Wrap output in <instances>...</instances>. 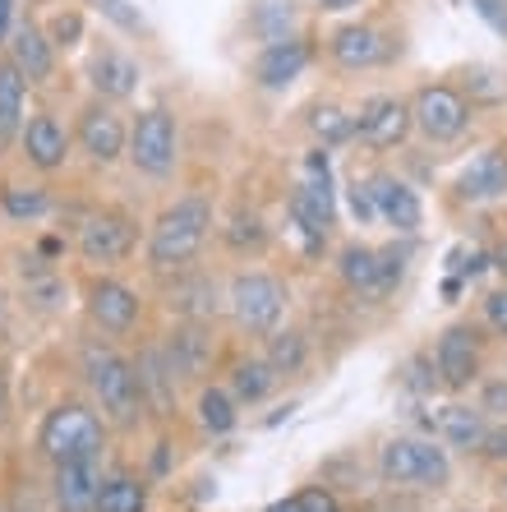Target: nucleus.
I'll list each match as a JSON object with an SVG mask.
<instances>
[{
  "label": "nucleus",
  "instance_id": "f257e3e1",
  "mask_svg": "<svg viewBox=\"0 0 507 512\" xmlns=\"http://www.w3.org/2000/svg\"><path fill=\"white\" fill-rule=\"evenodd\" d=\"M208 231H213V203L203 194H185L157 217L153 236H148V263L153 268H185L203 250Z\"/></svg>",
  "mask_w": 507,
  "mask_h": 512
},
{
  "label": "nucleus",
  "instance_id": "f03ea898",
  "mask_svg": "<svg viewBox=\"0 0 507 512\" xmlns=\"http://www.w3.org/2000/svg\"><path fill=\"white\" fill-rule=\"evenodd\" d=\"M83 379L93 388L97 406L111 425H134L139 420V406H143V393H139V374H134V360H125L120 351L111 346H83Z\"/></svg>",
  "mask_w": 507,
  "mask_h": 512
},
{
  "label": "nucleus",
  "instance_id": "7ed1b4c3",
  "mask_svg": "<svg viewBox=\"0 0 507 512\" xmlns=\"http://www.w3.org/2000/svg\"><path fill=\"white\" fill-rule=\"evenodd\" d=\"M37 448L51 462H79V457H97L102 453V420L79 402H60L56 411H47L42 429H37Z\"/></svg>",
  "mask_w": 507,
  "mask_h": 512
},
{
  "label": "nucleus",
  "instance_id": "20e7f679",
  "mask_svg": "<svg viewBox=\"0 0 507 512\" xmlns=\"http://www.w3.org/2000/svg\"><path fill=\"white\" fill-rule=\"evenodd\" d=\"M378 471L383 480L392 485H425V489H443L452 476V462L443 448L425 439H392L383 443V453H378Z\"/></svg>",
  "mask_w": 507,
  "mask_h": 512
},
{
  "label": "nucleus",
  "instance_id": "39448f33",
  "mask_svg": "<svg viewBox=\"0 0 507 512\" xmlns=\"http://www.w3.org/2000/svg\"><path fill=\"white\" fill-rule=\"evenodd\" d=\"M226 300H231V314L245 333H272L286 310V286L268 273H240Z\"/></svg>",
  "mask_w": 507,
  "mask_h": 512
},
{
  "label": "nucleus",
  "instance_id": "423d86ee",
  "mask_svg": "<svg viewBox=\"0 0 507 512\" xmlns=\"http://www.w3.org/2000/svg\"><path fill=\"white\" fill-rule=\"evenodd\" d=\"M130 162L143 176H171L176 167V120L166 107H148L130 130Z\"/></svg>",
  "mask_w": 507,
  "mask_h": 512
},
{
  "label": "nucleus",
  "instance_id": "0eeeda50",
  "mask_svg": "<svg viewBox=\"0 0 507 512\" xmlns=\"http://www.w3.org/2000/svg\"><path fill=\"white\" fill-rule=\"evenodd\" d=\"M134 245H139V227H134V217L120 213V208L93 213L79 231V254L88 263H120L134 254Z\"/></svg>",
  "mask_w": 507,
  "mask_h": 512
},
{
  "label": "nucleus",
  "instance_id": "6e6552de",
  "mask_svg": "<svg viewBox=\"0 0 507 512\" xmlns=\"http://www.w3.org/2000/svg\"><path fill=\"white\" fill-rule=\"evenodd\" d=\"M411 116H415V130L425 134L429 143H452L466 130L471 107H466V97L452 93V88H420L411 102Z\"/></svg>",
  "mask_w": 507,
  "mask_h": 512
},
{
  "label": "nucleus",
  "instance_id": "1a4fd4ad",
  "mask_svg": "<svg viewBox=\"0 0 507 512\" xmlns=\"http://www.w3.org/2000/svg\"><path fill=\"white\" fill-rule=\"evenodd\" d=\"M411 125H415V116L401 97H369L365 107H360V116H355V134L369 148H397V143H406Z\"/></svg>",
  "mask_w": 507,
  "mask_h": 512
},
{
  "label": "nucleus",
  "instance_id": "9d476101",
  "mask_svg": "<svg viewBox=\"0 0 507 512\" xmlns=\"http://www.w3.org/2000/svg\"><path fill=\"white\" fill-rule=\"evenodd\" d=\"M434 370H438V383L461 393L480 379V346H475V333L471 328H448L438 337L434 346Z\"/></svg>",
  "mask_w": 507,
  "mask_h": 512
},
{
  "label": "nucleus",
  "instance_id": "9b49d317",
  "mask_svg": "<svg viewBox=\"0 0 507 512\" xmlns=\"http://www.w3.org/2000/svg\"><path fill=\"white\" fill-rule=\"evenodd\" d=\"M79 143L97 167H111V162L130 148V134H125V125H120L116 111L102 107V102H93V107H83V116H79Z\"/></svg>",
  "mask_w": 507,
  "mask_h": 512
},
{
  "label": "nucleus",
  "instance_id": "f8f14e48",
  "mask_svg": "<svg viewBox=\"0 0 507 512\" xmlns=\"http://www.w3.org/2000/svg\"><path fill=\"white\" fill-rule=\"evenodd\" d=\"M88 314H93V323L102 333H130L139 323V296L125 282H116V277H97L88 286Z\"/></svg>",
  "mask_w": 507,
  "mask_h": 512
},
{
  "label": "nucleus",
  "instance_id": "ddd939ff",
  "mask_svg": "<svg viewBox=\"0 0 507 512\" xmlns=\"http://www.w3.org/2000/svg\"><path fill=\"white\" fill-rule=\"evenodd\" d=\"M365 185H369V194H374L378 217H383L388 227L406 231V236H411V231H420V222H425V208H420V194H415L406 180L388 176V171H378V176H369Z\"/></svg>",
  "mask_w": 507,
  "mask_h": 512
},
{
  "label": "nucleus",
  "instance_id": "4468645a",
  "mask_svg": "<svg viewBox=\"0 0 507 512\" xmlns=\"http://www.w3.org/2000/svg\"><path fill=\"white\" fill-rule=\"evenodd\" d=\"M97 494H102L97 457H79V462L56 466V508L60 512H97Z\"/></svg>",
  "mask_w": 507,
  "mask_h": 512
},
{
  "label": "nucleus",
  "instance_id": "2eb2a0df",
  "mask_svg": "<svg viewBox=\"0 0 507 512\" xmlns=\"http://www.w3.org/2000/svg\"><path fill=\"white\" fill-rule=\"evenodd\" d=\"M162 351H166V365H171L176 379H203L208 365H213V337L203 333L199 323H189V319L166 337Z\"/></svg>",
  "mask_w": 507,
  "mask_h": 512
},
{
  "label": "nucleus",
  "instance_id": "dca6fc26",
  "mask_svg": "<svg viewBox=\"0 0 507 512\" xmlns=\"http://www.w3.org/2000/svg\"><path fill=\"white\" fill-rule=\"evenodd\" d=\"M305 65H309V42H300V37H282V42H268V47L259 51V60H254V79H259V88H286L305 74Z\"/></svg>",
  "mask_w": 507,
  "mask_h": 512
},
{
  "label": "nucleus",
  "instance_id": "f3484780",
  "mask_svg": "<svg viewBox=\"0 0 507 512\" xmlns=\"http://www.w3.org/2000/svg\"><path fill=\"white\" fill-rule=\"evenodd\" d=\"M134 374H139V393H143V406L157 411V416H171L176 406V374L166 365V351L162 346H143L139 360H134Z\"/></svg>",
  "mask_w": 507,
  "mask_h": 512
},
{
  "label": "nucleus",
  "instance_id": "a211bd4d",
  "mask_svg": "<svg viewBox=\"0 0 507 512\" xmlns=\"http://www.w3.org/2000/svg\"><path fill=\"white\" fill-rule=\"evenodd\" d=\"M332 60H337L342 70H374V65L388 60V42L369 24H346L332 33Z\"/></svg>",
  "mask_w": 507,
  "mask_h": 512
},
{
  "label": "nucleus",
  "instance_id": "6ab92c4d",
  "mask_svg": "<svg viewBox=\"0 0 507 512\" xmlns=\"http://www.w3.org/2000/svg\"><path fill=\"white\" fill-rule=\"evenodd\" d=\"M19 143H24V157L37 171H56V167H65V157H70V139H65L56 116H28Z\"/></svg>",
  "mask_w": 507,
  "mask_h": 512
},
{
  "label": "nucleus",
  "instance_id": "aec40b11",
  "mask_svg": "<svg viewBox=\"0 0 507 512\" xmlns=\"http://www.w3.org/2000/svg\"><path fill=\"white\" fill-rule=\"evenodd\" d=\"M10 60L24 70L28 84H42V79H51V70H56V42L37 24H19L10 33Z\"/></svg>",
  "mask_w": 507,
  "mask_h": 512
},
{
  "label": "nucleus",
  "instance_id": "412c9836",
  "mask_svg": "<svg viewBox=\"0 0 507 512\" xmlns=\"http://www.w3.org/2000/svg\"><path fill=\"white\" fill-rule=\"evenodd\" d=\"M457 190H461V199H471V203L503 199V194H507V153H503V148H489V153L475 157L471 167L461 171Z\"/></svg>",
  "mask_w": 507,
  "mask_h": 512
},
{
  "label": "nucleus",
  "instance_id": "4be33fe9",
  "mask_svg": "<svg viewBox=\"0 0 507 512\" xmlns=\"http://www.w3.org/2000/svg\"><path fill=\"white\" fill-rule=\"evenodd\" d=\"M337 273H342V282L351 286L355 296H388L392 286L388 277H383V250H369V245H351V250H342V259H337Z\"/></svg>",
  "mask_w": 507,
  "mask_h": 512
},
{
  "label": "nucleus",
  "instance_id": "5701e85b",
  "mask_svg": "<svg viewBox=\"0 0 507 512\" xmlns=\"http://www.w3.org/2000/svg\"><path fill=\"white\" fill-rule=\"evenodd\" d=\"M24 97H28L24 70L5 56L0 60V148L24 134Z\"/></svg>",
  "mask_w": 507,
  "mask_h": 512
},
{
  "label": "nucleus",
  "instance_id": "b1692460",
  "mask_svg": "<svg viewBox=\"0 0 507 512\" xmlns=\"http://www.w3.org/2000/svg\"><path fill=\"white\" fill-rule=\"evenodd\" d=\"M434 429H438V439H443V443L475 453V448H480V439H484V429H489V416H484L480 406L452 402V406H443V411H438Z\"/></svg>",
  "mask_w": 507,
  "mask_h": 512
},
{
  "label": "nucleus",
  "instance_id": "393cba45",
  "mask_svg": "<svg viewBox=\"0 0 507 512\" xmlns=\"http://www.w3.org/2000/svg\"><path fill=\"white\" fill-rule=\"evenodd\" d=\"M93 88L102 97H111V102H120V97H130L134 88H139V65H134L130 56H120V51H102V56L93 60Z\"/></svg>",
  "mask_w": 507,
  "mask_h": 512
},
{
  "label": "nucleus",
  "instance_id": "a878e982",
  "mask_svg": "<svg viewBox=\"0 0 507 512\" xmlns=\"http://www.w3.org/2000/svg\"><path fill=\"white\" fill-rule=\"evenodd\" d=\"M272 388H277V370L268 365V356L263 360L249 356V360H240L236 370H231V397L245 402V406H259Z\"/></svg>",
  "mask_w": 507,
  "mask_h": 512
},
{
  "label": "nucleus",
  "instance_id": "bb28decb",
  "mask_svg": "<svg viewBox=\"0 0 507 512\" xmlns=\"http://www.w3.org/2000/svg\"><path fill=\"white\" fill-rule=\"evenodd\" d=\"M97 512H148V485L139 476H111L102 480Z\"/></svg>",
  "mask_w": 507,
  "mask_h": 512
},
{
  "label": "nucleus",
  "instance_id": "cd10ccee",
  "mask_svg": "<svg viewBox=\"0 0 507 512\" xmlns=\"http://www.w3.org/2000/svg\"><path fill=\"white\" fill-rule=\"evenodd\" d=\"M291 24H295V0H259V5L249 10V28L263 37V47L291 37Z\"/></svg>",
  "mask_w": 507,
  "mask_h": 512
},
{
  "label": "nucleus",
  "instance_id": "c85d7f7f",
  "mask_svg": "<svg viewBox=\"0 0 507 512\" xmlns=\"http://www.w3.org/2000/svg\"><path fill=\"white\" fill-rule=\"evenodd\" d=\"M171 310L189 323L213 319L217 314V286L208 282V277H194V282H185L180 291H171Z\"/></svg>",
  "mask_w": 507,
  "mask_h": 512
},
{
  "label": "nucleus",
  "instance_id": "c756f323",
  "mask_svg": "<svg viewBox=\"0 0 507 512\" xmlns=\"http://www.w3.org/2000/svg\"><path fill=\"white\" fill-rule=\"evenodd\" d=\"M236 397H231V388H203L199 393V425L208 429V434H231L240 420L236 411Z\"/></svg>",
  "mask_w": 507,
  "mask_h": 512
},
{
  "label": "nucleus",
  "instance_id": "7c9ffc66",
  "mask_svg": "<svg viewBox=\"0 0 507 512\" xmlns=\"http://www.w3.org/2000/svg\"><path fill=\"white\" fill-rule=\"evenodd\" d=\"M309 360V342L300 333H272L268 342V365L277 374H300Z\"/></svg>",
  "mask_w": 507,
  "mask_h": 512
},
{
  "label": "nucleus",
  "instance_id": "2f4dec72",
  "mask_svg": "<svg viewBox=\"0 0 507 512\" xmlns=\"http://www.w3.org/2000/svg\"><path fill=\"white\" fill-rule=\"evenodd\" d=\"M226 245H231L236 254H249V250L259 254L263 245H268V227H263L254 213H236L231 217V227H226Z\"/></svg>",
  "mask_w": 507,
  "mask_h": 512
},
{
  "label": "nucleus",
  "instance_id": "473e14b6",
  "mask_svg": "<svg viewBox=\"0 0 507 512\" xmlns=\"http://www.w3.org/2000/svg\"><path fill=\"white\" fill-rule=\"evenodd\" d=\"M0 208L24 222V217H42V213H47L51 199L42 190H19V185H5V190H0Z\"/></svg>",
  "mask_w": 507,
  "mask_h": 512
},
{
  "label": "nucleus",
  "instance_id": "72a5a7b5",
  "mask_svg": "<svg viewBox=\"0 0 507 512\" xmlns=\"http://www.w3.org/2000/svg\"><path fill=\"white\" fill-rule=\"evenodd\" d=\"M314 134L323 139V148H328V143H346L355 134V116H346V111H337V107H319L314 111Z\"/></svg>",
  "mask_w": 507,
  "mask_h": 512
},
{
  "label": "nucleus",
  "instance_id": "f704fd0d",
  "mask_svg": "<svg viewBox=\"0 0 507 512\" xmlns=\"http://www.w3.org/2000/svg\"><path fill=\"white\" fill-rule=\"evenodd\" d=\"M93 5H97L102 14H107V19H111L116 28H125V33H143V14L134 10L130 0H93Z\"/></svg>",
  "mask_w": 507,
  "mask_h": 512
},
{
  "label": "nucleus",
  "instance_id": "c9c22d12",
  "mask_svg": "<svg viewBox=\"0 0 507 512\" xmlns=\"http://www.w3.org/2000/svg\"><path fill=\"white\" fill-rule=\"evenodd\" d=\"M28 300H33L37 310H51V305H60V300H65V286H60V277L37 273L33 282H28Z\"/></svg>",
  "mask_w": 507,
  "mask_h": 512
},
{
  "label": "nucleus",
  "instance_id": "e433bc0d",
  "mask_svg": "<svg viewBox=\"0 0 507 512\" xmlns=\"http://www.w3.org/2000/svg\"><path fill=\"white\" fill-rule=\"evenodd\" d=\"M466 88H471V97H480V102H503L507 97V79H498V74H489V70H471Z\"/></svg>",
  "mask_w": 507,
  "mask_h": 512
},
{
  "label": "nucleus",
  "instance_id": "4c0bfd02",
  "mask_svg": "<svg viewBox=\"0 0 507 512\" xmlns=\"http://www.w3.org/2000/svg\"><path fill=\"white\" fill-rule=\"evenodd\" d=\"M295 508H300V512H342V503H337V494H332V489L309 485V489H300V494H295Z\"/></svg>",
  "mask_w": 507,
  "mask_h": 512
},
{
  "label": "nucleus",
  "instance_id": "58836bf2",
  "mask_svg": "<svg viewBox=\"0 0 507 512\" xmlns=\"http://www.w3.org/2000/svg\"><path fill=\"white\" fill-rule=\"evenodd\" d=\"M79 37H83L79 14H56V24H51V42H56V47H74Z\"/></svg>",
  "mask_w": 507,
  "mask_h": 512
},
{
  "label": "nucleus",
  "instance_id": "ea45409f",
  "mask_svg": "<svg viewBox=\"0 0 507 512\" xmlns=\"http://www.w3.org/2000/svg\"><path fill=\"white\" fill-rule=\"evenodd\" d=\"M480 411H484V416H507V379H489V383H484Z\"/></svg>",
  "mask_w": 507,
  "mask_h": 512
},
{
  "label": "nucleus",
  "instance_id": "a19ab883",
  "mask_svg": "<svg viewBox=\"0 0 507 512\" xmlns=\"http://www.w3.org/2000/svg\"><path fill=\"white\" fill-rule=\"evenodd\" d=\"M471 5H475V14H480L484 24L494 28V33L507 37V0H471Z\"/></svg>",
  "mask_w": 507,
  "mask_h": 512
},
{
  "label": "nucleus",
  "instance_id": "79ce46f5",
  "mask_svg": "<svg viewBox=\"0 0 507 512\" xmlns=\"http://www.w3.org/2000/svg\"><path fill=\"white\" fill-rule=\"evenodd\" d=\"M475 453L489 457V462H507V425L484 429V439H480V448H475Z\"/></svg>",
  "mask_w": 507,
  "mask_h": 512
},
{
  "label": "nucleus",
  "instance_id": "37998d69",
  "mask_svg": "<svg viewBox=\"0 0 507 512\" xmlns=\"http://www.w3.org/2000/svg\"><path fill=\"white\" fill-rule=\"evenodd\" d=\"M484 319H489V328H494V333H503V337H507V286L484 300Z\"/></svg>",
  "mask_w": 507,
  "mask_h": 512
},
{
  "label": "nucleus",
  "instance_id": "c03bdc74",
  "mask_svg": "<svg viewBox=\"0 0 507 512\" xmlns=\"http://www.w3.org/2000/svg\"><path fill=\"white\" fill-rule=\"evenodd\" d=\"M351 213L360 217V222H374L378 208H374V194H369V185H351Z\"/></svg>",
  "mask_w": 507,
  "mask_h": 512
},
{
  "label": "nucleus",
  "instance_id": "a18cd8bd",
  "mask_svg": "<svg viewBox=\"0 0 507 512\" xmlns=\"http://www.w3.org/2000/svg\"><path fill=\"white\" fill-rule=\"evenodd\" d=\"M10 420V374H5V360H0V425Z\"/></svg>",
  "mask_w": 507,
  "mask_h": 512
},
{
  "label": "nucleus",
  "instance_id": "49530a36",
  "mask_svg": "<svg viewBox=\"0 0 507 512\" xmlns=\"http://www.w3.org/2000/svg\"><path fill=\"white\" fill-rule=\"evenodd\" d=\"M14 33V0H0V42H10Z\"/></svg>",
  "mask_w": 507,
  "mask_h": 512
},
{
  "label": "nucleus",
  "instance_id": "de8ad7c7",
  "mask_svg": "<svg viewBox=\"0 0 507 512\" xmlns=\"http://www.w3.org/2000/svg\"><path fill=\"white\" fill-rule=\"evenodd\" d=\"M328 14H342V10H351V5H360V0H319Z\"/></svg>",
  "mask_w": 507,
  "mask_h": 512
},
{
  "label": "nucleus",
  "instance_id": "09e8293b",
  "mask_svg": "<svg viewBox=\"0 0 507 512\" xmlns=\"http://www.w3.org/2000/svg\"><path fill=\"white\" fill-rule=\"evenodd\" d=\"M494 268L507 277V240H503V245H498V254H494Z\"/></svg>",
  "mask_w": 507,
  "mask_h": 512
},
{
  "label": "nucleus",
  "instance_id": "8fccbe9b",
  "mask_svg": "<svg viewBox=\"0 0 507 512\" xmlns=\"http://www.w3.org/2000/svg\"><path fill=\"white\" fill-rule=\"evenodd\" d=\"M268 512H300V508H295V494H291V499H282V503H272Z\"/></svg>",
  "mask_w": 507,
  "mask_h": 512
}]
</instances>
